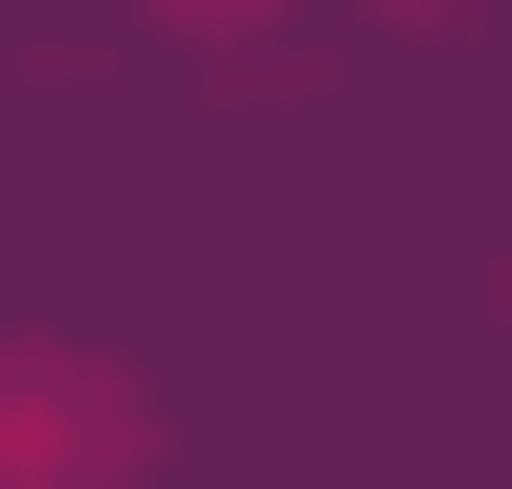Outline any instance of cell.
Here are the masks:
<instances>
[{
  "label": "cell",
  "mask_w": 512,
  "mask_h": 489,
  "mask_svg": "<svg viewBox=\"0 0 512 489\" xmlns=\"http://www.w3.org/2000/svg\"><path fill=\"white\" fill-rule=\"evenodd\" d=\"M163 24H256V0H163Z\"/></svg>",
  "instance_id": "cell-2"
},
{
  "label": "cell",
  "mask_w": 512,
  "mask_h": 489,
  "mask_svg": "<svg viewBox=\"0 0 512 489\" xmlns=\"http://www.w3.org/2000/svg\"><path fill=\"white\" fill-rule=\"evenodd\" d=\"M0 489H140V396L94 350H0Z\"/></svg>",
  "instance_id": "cell-1"
}]
</instances>
